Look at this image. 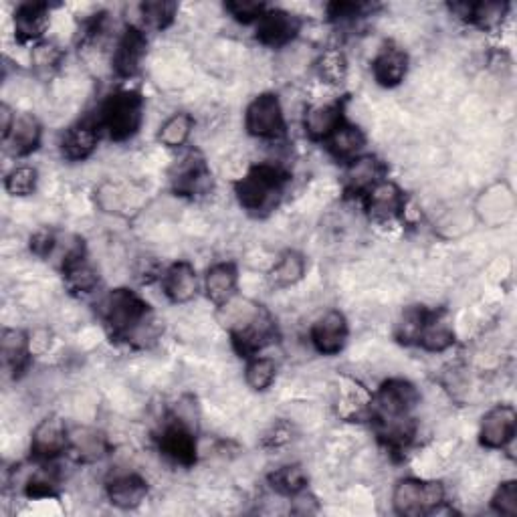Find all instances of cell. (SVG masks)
I'll list each match as a JSON object with an SVG mask.
<instances>
[{"instance_id":"1","label":"cell","mask_w":517,"mask_h":517,"mask_svg":"<svg viewBox=\"0 0 517 517\" xmlns=\"http://www.w3.org/2000/svg\"><path fill=\"white\" fill-rule=\"evenodd\" d=\"M101 320L116 340L136 348L150 346L156 336V320L148 303L130 289H114L101 301Z\"/></svg>"},{"instance_id":"2","label":"cell","mask_w":517,"mask_h":517,"mask_svg":"<svg viewBox=\"0 0 517 517\" xmlns=\"http://www.w3.org/2000/svg\"><path fill=\"white\" fill-rule=\"evenodd\" d=\"M285 180L287 174L279 166L257 164L235 184L237 200L247 213L267 215L279 204Z\"/></svg>"},{"instance_id":"3","label":"cell","mask_w":517,"mask_h":517,"mask_svg":"<svg viewBox=\"0 0 517 517\" xmlns=\"http://www.w3.org/2000/svg\"><path fill=\"white\" fill-rule=\"evenodd\" d=\"M97 126L114 142H126L134 138L144 122V99L138 91L120 89L103 99L99 106Z\"/></svg>"},{"instance_id":"4","label":"cell","mask_w":517,"mask_h":517,"mask_svg":"<svg viewBox=\"0 0 517 517\" xmlns=\"http://www.w3.org/2000/svg\"><path fill=\"white\" fill-rule=\"evenodd\" d=\"M445 487L439 481L400 479L392 491V507L398 515L421 517L437 513L445 503Z\"/></svg>"},{"instance_id":"5","label":"cell","mask_w":517,"mask_h":517,"mask_svg":"<svg viewBox=\"0 0 517 517\" xmlns=\"http://www.w3.org/2000/svg\"><path fill=\"white\" fill-rule=\"evenodd\" d=\"M419 402L421 394L415 384L404 378H390L378 388L376 396L372 398V417L374 421L412 417Z\"/></svg>"},{"instance_id":"6","label":"cell","mask_w":517,"mask_h":517,"mask_svg":"<svg viewBox=\"0 0 517 517\" xmlns=\"http://www.w3.org/2000/svg\"><path fill=\"white\" fill-rule=\"evenodd\" d=\"M170 186L180 196H200L211 190L213 174L200 150H188L172 164Z\"/></svg>"},{"instance_id":"7","label":"cell","mask_w":517,"mask_h":517,"mask_svg":"<svg viewBox=\"0 0 517 517\" xmlns=\"http://www.w3.org/2000/svg\"><path fill=\"white\" fill-rule=\"evenodd\" d=\"M245 130L259 140H277L285 134V114L275 93L257 95L245 112Z\"/></svg>"},{"instance_id":"8","label":"cell","mask_w":517,"mask_h":517,"mask_svg":"<svg viewBox=\"0 0 517 517\" xmlns=\"http://www.w3.org/2000/svg\"><path fill=\"white\" fill-rule=\"evenodd\" d=\"M275 338H277L275 322L261 305L245 324H241L231 332V340L237 354L245 356L247 360L253 356H259L269 344L275 342Z\"/></svg>"},{"instance_id":"9","label":"cell","mask_w":517,"mask_h":517,"mask_svg":"<svg viewBox=\"0 0 517 517\" xmlns=\"http://www.w3.org/2000/svg\"><path fill=\"white\" fill-rule=\"evenodd\" d=\"M364 211L370 217V221L388 225L400 219V215L406 209V198L398 184L390 180H380L374 188H370L364 196Z\"/></svg>"},{"instance_id":"10","label":"cell","mask_w":517,"mask_h":517,"mask_svg":"<svg viewBox=\"0 0 517 517\" xmlns=\"http://www.w3.org/2000/svg\"><path fill=\"white\" fill-rule=\"evenodd\" d=\"M517 433V412L511 404H497L485 412L479 425V441L485 449H505Z\"/></svg>"},{"instance_id":"11","label":"cell","mask_w":517,"mask_h":517,"mask_svg":"<svg viewBox=\"0 0 517 517\" xmlns=\"http://www.w3.org/2000/svg\"><path fill=\"white\" fill-rule=\"evenodd\" d=\"M69 451V429L61 417L43 419L31 437V453L41 463H51Z\"/></svg>"},{"instance_id":"12","label":"cell","mask_w":517,"mask_h":517,"mask_svg":"<svg viewBox=\"0 0 517 517\" xmlns=\"http://www.w3.org/2000/svg\"><path fill=\"white\" fill-rule=\"evenodd\" d=\"M348 334L346 316L338 309H330L314 322L312 330H309V340L322 356H338L346 348Z\"/></svg>"},{"instance_id":"13","label":"cell","mask_w":517,"mask_h":517,"mask_svg":"<svg viewBox=\"0 0 517 517\" xmlns=\"http://www.w3.org/2000/svg\"><path fill=\"white\" fill-rule=\"evenodd\" d=\"M301 31V19L289 11L267 9L257 21V41L271 49H283L295 41Z\"/></svg>"},{"instance_id":"14","label":"cell","mask_w":517,"mask_h":517,"mask_svg":"<svg viewBox=\"0 0 517 517\" xmlns=\"http://www.w3.org/2000/svg\"><path fill=\"white\" fill-rule=\"evenodd\" d=\"M146 49H148V41H146L144 31L136 25H130L124 31V35L118 39L114 55H112V67H114L116 75H120L124 79L134 77L142 67Z\"/></svg>"},{"instance_id":"15","label":"cell","mask_w":517,"mask_h":517,"mask_svg":"<svg viewBox=\"0 0 517 517\" xmlns=\"http://www.w3.org/2000/svg\"><path fill=\"white\" fill-rule=\"evenodd\" d=\"M160 451L180 465H192L196 461V439L194 429L184 425L182 421L174 419L168 421L158 437Z\"/></svg>"},{"instance_id":"16","label":"cell","mask_w":517,"mask_h":517,"mask_svg":"<svg viewBox=\"0 0 517 517\" xmlns=\"http://www.w3.org/2000/svg\"><path fill=\"white\" fill-rule=\"evenodd\" d=\"M61 269H63L65 285L73 293L85 295V293L95 291L99 285V273L89 263L83 245H73L65 251V255L61 259Z\"/></svg>"},{"instance_id":"17","label":"cell","mask_w":517,"mask_h":517,"mask_svg":"<svg viewBox=\"0 0 517 517\" xmlns=\"http://www.w3.org/2000/svg\"><path fill=\"white\" fill-rule=\"evenodd\" d=\"M344 124V106L340 101L318 103L303 116L305 136L314 142H326Z\"/></svg>"},{"instance_id":"18","label":"cell","mask_w":517,"mask_h":517,"mask_svg":"<svg viewBox=\"0 0 517 517\" xmlns=\"http://www.w3.org/2000/svg\"><path fill=\"white\" fill-rule=\"evenodd\" d=\"M408 55L402 47L394 43H386L378 49L372 61V75L382 87H396L404 81L408 73Z\"/></svg>"},{"instance_id":"19","label":"cell","mask_w":517,"mask_h":517,"mask_svg":"<svg viewBox=\"0 0 517 517\" xmlns=\"http://www.w3.org/2000/svg\"><path fill=\"white\" fill-rule=\"evenodd\" d=\"M162 291L172 303H190L198 293V275L192 263L176 261L160 277Z\"/></svg>"},{"instance_id":"20","label":"cell","mask_w":517,"mask_h":517,"mask_svg":"<svg viewBox=\"0 0 517 517\" xmlns=\"http://www.w3.org/2000/svg\"><path fill=\"white\" fill-rule=\"evenodd\" d=\"M99 126L95 120H83L77 122L75 126L67 128L63 138H61V154L69 162H83L87 160L97 144H99Z\"/></svg>"},{"instance_id":"21","label":"cell","mask_w":517,"mask_h":517,"mask_svg":"<svg viewBox=\"0 0 517 517\" xmlns=\"http://www.w3.org/2000/svg\"><path fill=\"white\" fill-rule=\"evenodd\" d=\"M237 287L239 271L231 261L215 263L204 275V293L217 307H223L229 301H233L237 297Z\"/></svg>"},{"instance_id":"22","label":"cell","mask_w":517,"mask_h":517,"mask_svg":"<svg viewBox=\"0 0 517 517\" xmlns=\"http://www.w3.org/2000/svg\"><path fill=\"white\" fill-rule=\"evenodd\" d=\"M106 495L114 507L130 511L146 501L148 481L138 473H122L108 481Z\"/></svg>"},{"instance_id":"23","label":"cell","mask_w":517,"mask_h":517,"mask_svg":"<svg viewBox=\"0 0 517 517\" xmlns=\"http://www.w3.org/2000/svg\"><path fill=\"white\" fill-rule=\"evenodd\" d=\"M41 138H43V128L39 120L33 114H17L9 136L3 138V144L11 156L25 158L39 148Z\"/></svg>"},{"instance_id":"24","label":"cell","mask_w":517,"mask_h":517,"mask_svg":"<svg viewBox=\"0 0 517 517\" xmlns=\"http://www.w3.org/2000/svg\"><path fill=\"white\" fill-rule=\"evenodd\" d=\"M380 180H384V164L376 156L362 154L356 160L348 162L344 176V186L348 194L364 196Z\"/></svg>"},{"instance_id":"25","label":"cell","mask_w":517,"mask_h":517,"mask_svg":"<svg viewBox=\"0 0 517 517\" xmlns=\"http://www.w3.org/2000/svg\"><path fill=\"white\" fill-rule=\"evenodd\" d=\"M51 7L47 3H25L15 13V33L23 43H41L49 29Z\"/></svg>"},{"instance_id":"26","label":"cell","mask_w":517,"mask_h":517,"mask_svg":"<svg viewBox=\"0 0 517 517\" xmlns=\"http://www.w3.org/2000/svg\"><path fill=\"white\" fill-rule=\"evenodd\" d=\"M0 356H3L5 370H9L15 378H19L29 368L33 358L29 334L17 328L5 330L3 338H0Z\"/></svg>"},{"instance_id":"27","label":"cell","mask_w":517,"mask_h":517,"mask_svg":"<svg viewBox=\"0 0 517 517\" xmlns=\"http://www.w3.org/2000/svg\"><path fill=\"white\" fill-rule=\"evenodd\" d=\"M108 439L95 429H73L69 431V451L81 463H95L108 455Z\"/></svg>"},{"instance_id":"28","label":"cell","mask_w":517,"mask_h":517,"mask_svg":"<svg viewBox=\"0 0 517 517\" xmlns=\"http://www.w3.org/2000/svg\"><path fill=\"white\" fill-rule=\"evenodd\" d=\"M453 344H455V330L449 318L443 312H429L417 346H421L427 352L441 354V352H447Z\"/></svg>"},{"instance_id":"29","label":"cell","mask_w":517,"mask_h":517,"mask_svg":"<svg viewBox=\"0 0 517 517\" xmlns=\"http://www.w3.org/2000/svg\"><path fill=\"white\" fill-rule=\"evenodd\" d=\"M326 146H328V152L332 154V158L348 164V162L356 160L358 156H362V150L366 148V136L358 126L344 122L326 140Z\"/></svg>"},{"instance_id":"30","label":"cell","mask_w":517,"mask_h":517,"mask_svg":"<svg viewBox=\"0 0 517 517\" xmlns=\"http://www.w3.org/2000/svg\"><path fill=\"white\" fill-rule=\"evenodd\" d=\"M305 257L297 251H285L269 271V283L275 289H287L297 285L305 277Z\"/></svg>"},{"instance_id":"31","label":"cell","mask_w":517,"mask_h":517,"mask_svg":"<svg viewBox=\"0 0 517 517\" xmlns=\"http://www.w3.org/2000/svg\"><path fill=\"white\" fill-rule=\"evenodd\" d=\"M192 128H194V120L190 114L186 112H176L170 118H166V122L160 126L156 140L170 150L182 148L186 146V142L192 136Z\"/></svg>"},{"instance_id":"32","label":"cell","mask_w":517,"mask_h":517,"mask_svg":"<svg viewBox=\"0 0 517 517\" xmlns=\"http://www.w3.org/2000/svg\"><path fill=\"white\" fill-rule=\"evenodd\" d=\"M463 19L473 23L475 27L483 29V31H493L497 29L503 19L507 17L509 5L505 3H477V5H461Z\"/></svg>"},{"instance_id":"33","label":"cell","mask_w":517,"mask_h":517,"mask_svg":"<svg viewBox=\"0 0 517 517\" xmlns=\"http://www.w3.org/2000/svg\"><path fill=\"white\" fill-rule=\"evenodd\" d=\"M269 485L273 487L275 493L291 499L293 495L307 489V473L301 465L289 463V465H283V467L275 469L269 475Z\"/></svg>"},{"instance_id":"34","label":"cell","mask_w":517,"mask_h":517,"mask_svg":"<svg viewBox=\"0 0 517 517\" xmlns=\"http://www.w3.org/2000/svg\"><path fill=\"white\" fill-rule=\"evenodd\" d=\"M178 5L170 3V0H150V3L140 5V21H142V31L152 29V31H164L172 25L176 17Z\"/></svg>"},{"instance_id":"35","label":"cell","mask_w":517,"mask_h":517,"mask_svg":"<svg viewBox=\"0 0 517 517\" xmlns=\"http://www.w3.org/2000/svg\"><path fill=\"white\" fill-rule=\"evenodd\" d=\"M316 73L326 85H342L348 77V59L340 49H326L316 59Z\"/></svg>"},{"instance_id":"36","label":"cell","mask_w":517,"mask_h":517,"mask_svg":"<svg viewBox=\"0 0 517 517\" xmlns=\"http://www.w3.org/2000/svg\"><path fill=\"white\" fill-rule=\"evenodd\" d=\"M427 314H429V309H425V307L404 309L400 320L396 322V330H394L400 344H404V346H417L419 344Z\"/></svg>"},{"instance_id":"37","label":"cell","mask_w":517,"mask_h":517,"mask_svg":"<svg viewBox=\"0 0 517 517\" xmlns=\"http://www.w3.org/2000/svg\"><path fill=\"white\" fill-rule=\"evenodd\" d=\"M277 378V364L269 356H253L245 368V382L255 392H265Z\"/></svg>"},{"instance_id":"38","label":"cell","mask_w":517,"mask_h":517,"mask_svg":"<svg viewBox=\"0 0 517 517\" xmlns=\"http://www.w3.org/2000/svg\"><path fill=\"white\" fill-rule=\"evenodd\" d=\"M39 184V172L35 166L23 164L13 168L5 178V188L11 196H29L37 190Z\"/></svg>"},{"instance_id":"39","label":"cell","mask_w":517,"mask_h":517,"mask_svg":"<svg viewBox=\"0 0 517 517\" xmlns=\"http://www.w3.org/2000/svg\"><path fill=\"white\" fill-rule=\"evenodd\" d=\"M63 61V51L55 45V43H49V41H41L33 47V53H31V63L35 65L37 71L41 73H51L55 71Z\"/></svg>"},{"instance_id":"40","label":"cell","mask_w":517,"mask_h":517,"mask_svg":"<svg viewBox=\"0 0 517 517\" xmlns=\"http://www.w3.org/2000/svg\"><path fill=\"white\" fill-rule=\"evenodd\" d=\"M491 507L505 517H515L517 515V481H503L493 497H491Z\"/></svg>"},{"instance_id":"41","label":"cell","mask_w":517,"mask_h":517,"mask_svg":"<svg viewBox=\"0 0 517 517\" xmlns=\"http://www.w3.org/2000/svg\"><path fill=\"white\" fill-rule=\"evenodd\" d=\"M225 9L245 25L257 23L267 13V5L257 3V0H231V3L225 5Z\"/></svg>"},{"instance_id":"42","label":"cell","mask_w":517,"mask_h":517,"mask_svg":"<svg viewBox=\"0 0 517 517\" xmlns=\"http://www.w3.org/2000/svg\"><path fill=\"white\" fill-rule=\"evenodd\" d=\"M31 249L39 257H49L57 249V239H55V235L51 231H39L31 239Z\"/></svg>"},{"instance_id":"43","label":"cell","mask_w":517,"mask_h":517,"mask_svg":"<svg viewBox=\"0 0 517 517\" xmlns=\"http://www.w3.org/2000/svg\"><path fill=\"white\" fill-rule=\"evenodd\" d=\"M291 501H293V507H291V511L293 513H297V515H309V513H318V499L314 497V495H309L307 493V489H303L301 493H297V495H293L291 497Z\"/></svg>"},{"instance_id":"44","label":"cell","mask_w":517,"mask_h":517,"mask_svg":"<svg viewBox=\"0 0 517 517\" xmlns=\"http://www.w3.org/2000/svg\"><path fill=\"white\" fill-rule=\"evenodd\" d=\"M15 118L17 114H13V110L7 106V103H3V106H0V134H3V138L9 136Z\"/></svg>"}]
</instances>
